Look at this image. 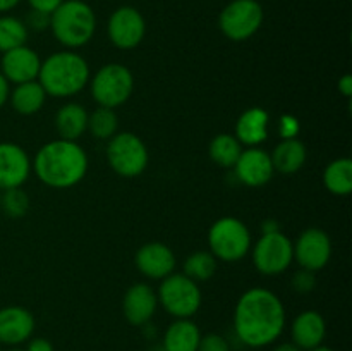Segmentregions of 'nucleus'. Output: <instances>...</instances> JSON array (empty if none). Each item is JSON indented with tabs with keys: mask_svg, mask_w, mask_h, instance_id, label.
I'll return each mask as SVG.
<instances>
[{
	"mask_svg": "<svg viewBox=\"0 0 352 351\" xmlns=\"http://www.w3.org/2000/svg\"><path fill=\"white\" fill-rule=\"evenodd\" d=\"M287 322L285 306L274 291L251 288L239 296L234 308V332L248 348H265L282 336Z\"/></svg>",
	"mask_w": 352,
	"mask_h": 351,
	"instance_id": "nucleus-1",
	"label": "nucleus"
},
{
	"mask_svg": "<svg viewBox=\"0 0 352 351\" xmlns=\"http://www.w3.org/2000/svg\"><path fill=\"white\" fill-rule=\"evenodd\" d=\"M36 178L54 189H69L88 174V153L78 141L52 140L36 151L31 160Z\"/></svg>",
	"mask_w": 352,
	"mask_h": 351,
	"instance_id": "nucleus-2",
	"label": "nucleus"
},
{
	"mask_svg": "<svg viewBox=\"0 0 352 351\" xmlns=\"http://www.w3.org/2000/svg\"><path fill=\"white\" fill-rule=\"evenodd\" d=\"M91 72L82 55L74 50H60L41 61L38 83L47 96L71 98L88 86Z\"/></svg>",
	"mask_w": 352,
	"mask_h": 351,
	"instance_id": "nucleus-3",
	"label": "nucleus"
},
{
	"mask_svg": "<svg viewBox=\"0 0 352 351\" xmlns=\"http://www.w3.org/2000/svg\"><path fill=\"white\" fill-rule=\"evenodd\" d=\"M50 30L65 50H78L95 36V10L82 0H64L50 14Z\"/></svg>",
	"mask_w": 352,
	"mask_h": 351,
	"instance_id": "nucleus-4",
	"label": "nucleus"
},
{
	"mask_svg": "<svg viewBox=\"0 0 352 351\" xmlns=\"http://www.w3.org/2000/svg\"><path fill=\"white\" fill-rule=\"evenodd\" d=\"M208 251L219 262H239L253 246L251 231L237 217H220L208 229Z\"/></svg>",
	"mask_w": 352,
	"mask_h": 351,
	"instance_id": "nucleus-5",
	"label": "nucleus"
},
{
	"mask_svg": "<svg viewBox=\"0 0 352 351\" xmlns=\"http://www.w3.org/2000/svg\"><path fill=\"white\" fill-rule=\"evenodd\" d=\"M158 305L174 319H192L201 308L203 295L198 282L182 272H172L162 279L157 291Z\"/></svg>",
	"mask_w": 352,
	"mask_h": 351,
	"instance_id": "nucleus-6",
	"label": "nucleus"
},
{
	"mask_svg": "<svg viewBox=\"0 0 352 351\" xmlns=\"http://www.w3.org/2000/svg\"><path fill=\"white\" fill-rule=\"evenodd\" d=\"M91 96L98 107L117 109L131 98L134 92V74L127 65L119 62H110L102 65L89 78Z\"/></svg>",
	"mask_w": 352,
	"mask_h": 351,
	"instance_id": "nucleus-7",
	"label": "nucleus"
},
{
	"mask_svg": "<svg viewBox=\"0 0 352 351\" xmlns=\"http://www.w3.org/2000/svg\"><path fill=\"white\" fill-rule=\"evenodd\" d=\"M107 162L117 176L126 179L143 174L150 162L148 147L138 134L122 131L112 136L105 148Z\"/></svg>",
	"mask_w": 352,
	"mask_h": 351,
	"instance_id": "nucleus-8",
	"label": "nucleus"
},
{
	"mask_svg": "<svg viewBox=\"0 0 352 351\" xmlns=\"http://www.w3.org/2000/svg\"><path fill=\"white\" fill-rule=\"evenodd\" d=\"M263 17V7L258 0H232L220 12L219 26L229 40L246 41L260 31Z\"/></svg>",
	"mask_w": 352,
	"mask_h": 351,
	"instance_id": "nucleus-9",
	"label": "nucleus"
},
{
	"mask_svg": "<svg viewBox=\"0 0 352 351\" xmlns=\"http://www.w3.org/2000/svg\"><path fill=\"white\" fill-rule=\"evenodd\" d=\"M294 262L292 241L282 231L261 234L253 246V264L263 275H280Z\"/></svg>",
	"mask_w": 352,
	"mask_h": 351,
	"instance_id": "nucleus-10",
	"label": "nucleus"
},
{
	"mask_svg": "<svg viewBox=\"0 0 352 351\" xmlns=\"http://www.w3.org/2000/svg\"><path fill=\"white\" fill-rule=\"evenodd\" d=\"M107 33L113 47L120 50H133L146 36V21L138 9L122 6L110 14Z\"/></svg>",
	"mask_w": 352,
	"mask_h": 351,
	"instance_id": "nucleus-11",
	"label": "nucleus"
},
{
	"mask_svg": "<svg viewBox=\"0 0 352 351\" xmlns=\"http://www.w3.org/2000/svg\"><path fill=\"white\" fill-rule=\"evenodd\" d=\"M292 246H294V260L306 270H322L332 258V240L320 227H308L302 231Z\"/></svg>",
	"mask_w": 352,
	"mask_h": 351,
	"instance_id": "nucleus-12",
	"label": "nucleus"
},
{
	"mask_svg": "<svg viewBox=\"0 0 352 351\" xmlns=\"http://www.w3.org/2000/svg\"><path fill=\"white\" fill-rule=\"evenodd\" d=\"M232 169L237 181L250 188H261L268 184L275 174L270 153L260 147L243 148Z\"/></svg>",
	"mask_w": 352,
	"mask_h": 351,
	"instance_id": "nucleus-13",
	"label": "nucleus"
},
{
	"mask_svg": "<svg viewBox=\"0 0 352 351\" xmlns=\"http://www.w3.org/2000/svg\"><path fill=\"white\" fill-rule=\"evenodd\" d=\"M31 172V158L21 145L0 141V191L23 188Z\"/></svg>",
	"mask_w": 352,
	"mask_h": 351,
	"instance_id": "nucleus-14",
	"label": "nucleus"
},
{
	"mask_svg": "<svg viewBox=\"0 0 352 351\" xmlns=\"http://www.w3.org/2000/svg\"><path fill=\"white\" fill-rule=\"evenodd\" d=\"M136 268L151 281H162L175 270V253L168 244L160 241H150L143 244L134 255Z\"/></svg>",
	"mask_w": 352,
	"mask_h": 351,
	"instance_id": "nucleus-15",
	"label": "nucleus"
},
{
	"mask_svg": "<svg viewBox=\"0 0 352 351\" xmlns=\"http://www.w3.org/2000/svg\"><path fill=\"white\" fill-rule=\"evenodd\" d=\"M40 67V55L33 48L28 47V45L12 48L9 52H3L2 58H0V72L12 85H21V83L38 79Z\"/></svg>",
	"mask_w": 352,
	"mask_h": 351,
	"instance_id": "nucleus-16",
	"label": "nucleus"
},
{
	"mask_svg": "<svg viewBox=\"0 0 352 351\" xmlns=\"http://www.w3.org/2000/svg\"><path fill=\"white\" fill-rule=\"evenodd\" d=\"M158 308V296L146 282H138L127 288L122 298V313L131 326H148Z\"/></svg>",
	"mask_w": 352,
	"mask_h": 351,
	"instance_id": "nucleus-17",
	"label": "nucleus"
},
{
	"mask_svg": "<svg viewBox=\"0 0 352 351\" xmlns=\"http://www.w3.org/2000/svg\"><path fill=\"white\" fill-rule=\"evenodd\" d=\"M36 320L28 308L10 305L0 308V344L19 346L33 337Z\"/></svg>",
	"mask_w": 352,
	"mask_h": 351,
	"instance_id": "nucleus-18",
	"label": "nucleus"
},
{
	"mask_svg": "<svg viewBox=\"0 0 352 351\" xmlns=\"http://www.w3.org/2000/svg\"><path fill=\"white\" fill-rule=\"evenodd\" d=\"M327 337L325 317L316 310H305L291 323V341L302 351L322 346Z\"/></svg>",
	"mask_w": 352,
	"mask_h": 351,
	"instance_id": "nucleus-19",
	"label": "nucleus"
},
{
	"mask_svg": "<svg viewBox=\"0 0 352 351\" xmlns=\"http://www.w3.org/2000/svg\"><path fill=\"white\" fill-rule=\"evenodd\" d=\"M270 114L263 107H250L236 120L234 136L243 147H260L268 138Z\"/></svg>",
	"mask_w": 352,
	"mask_h": 351,
	"instance_id": "nucleus-20",
	"label": "nucleus"
},
{
	"mask_svg": "<svg viewBox=\"0 0 352 351\" xmlns=\"http://www.w3.org/2000/svg\"><path fill=\"white\" fill-rule=\"evenodd\" d=\"M270 158L275 172L291 176L305 167L306 160H308V148L299 138L282 140L280 143L275 145Z\"/></svg>",
	"mask_w": 352,
	"mask_h": 351,
	"instance_id": "nucleus-21",
	"label": "nucleus"
},
{
	"mask_svg": "<svg viewBox=\"0 0 352 351\" xmlns=\"http://www.w3.org/2000/svg\"><path fill=\"white\" fill-rule=\"evenodd\" d=\"M89 112L81 103H64L55 114V129L60 140L78 141L88 131Z\"/></svg>",
	"mask_w": 352,
	"mask_h": 351,
	"instance_id": "nucleus-22",
	"label": "nucleus"
},
{
	"mask_svg": "<svg viewBox=\"0 0 352 351\" xmlns=\"http://www.w3.org/2000/svg\"><path fill=\"white\" fill-rule=\"evenodd\" d=\"M201 330L191 319H175L162 341L164 351H198Z\"/></svg>",
	"mask_w": 352,
	"mask_h": 351,
	"instance_id": "nucleus-23",
	"label": "nucleus"
},
{
	"mask_svg": "<svg viewBox=\"0 0 352 351\" xmlns=\"http://www.w3.org/2000/svg\"><path fill=\"white\" fill-rule=\"evenodd\" d=\"M9 102L19 116H34L43 109L47 102V93L38 79H34V81L21 83V85H16V88L10 89Z\"/></svg>",
	"mask_w": 352,
	"mask_h": 351,
	"instance_id": "nucleus-24",
	"label": "nucleus"
},
{
	"mask_svg": "<svg viewBox=\"0 0 352 351\" xmlns=\"http://www.w3.org/2000/svg\"><path fill=\"white\" fill-rule=\"evenodd\" d=\"M323 184L336 196H347L352 193V160L340 157L330 162L323 171Z\"/></svg>",
	"mask_w": 352,
	"mask_h": 351,
	"instance_id": "nucleus-25",
	"label": "nucleus"
},
{
	"mask_svg": "<svg viewBox=\"0 0 352 351\" xmlns=\"http://www.w3.org/2000/svg\"><path fill=\"white\" fill-rule=\"evenodd\" d=\"M243 148L244 147L239 143V140L234 134L220 133L208 145L210 160L215 165H219V167L232 169L236 165Z\"/></svg>",
	"mask_w": 352,
	"mask_h": 351,
	"instance_id": "nucleus-26",
	"label": "nucleus"
},
{
	"mask_svg": "<svg viewBox=\"0 0 352 351\" xmlns=\"http://www.w3.org/2000/svg\"><path fill=\"white\" fill-rule=\"evenodd\" d=\"M219 260L208 250H198L189 255L182 265V274L195 282H205L215 275Z\"/></svg>",
	"mask_w": 352,
	"mask_h": 351,
	"instance_id": "nucleus-27",
	"label": "nucleus"
},
{
	"mask_svg": "<svg viewBox=\"0 0 352 351\" xmlns=\"http://www.w3.org/2000/svg\"><path fill=\"white\" fill-rule=\"evenodd\" d=\"M88 131L96 140L109 141L119 133V116L116 109L109 107H96L88 116Z\"/></svg>",
	"mask_w": 352,
	"mask_h": 351,
	"instance_id": "nucleus-28",
	"label": "nucleus"
},
{
	"mask_svg": "<svg viewBox=\"0 0 352 351\" xmlns=\"http://www.w3.org/2000/svg\"><path fill=\"white\" fill-rule=\"evenodd\" d=\"M28 36H30V30L26 28L24 21L9 16V14L0 16V52L2 54L26 45Z\"/></svg>",
	"mask_w": 352,
	"mask_h": 351,
	"instance_id": "nucleus-29",
	"label": "nucleus"
},
{
	"mask_svg": "<svg viewBox=\"0 0 352 351\" xmlns=\"http://www.w3.org/2000/svg\"><path fill=\"white\" fill-rule=\"evenodd\" d=\"M30 196L23 188L3 189L0 196V210L9 219H21L30 210Z\"/></svg>",
	"mask_w": 352,
	"mask_h": 351,
	"instance_id": "nucleus-30",
	"label": "nucleus"
},
{
	"mask_svg": "<svg viewBox=\"0 0 352 351\" xmlns=\"http://www.w3.org/2000/svg\"><path fill=\"white\" fill-rule=\"evenodd\" d=\"M292 289L301 295H306V292H311L313 289L316 288V275L315 272L306 270V268H299L298 272H294L291 279Z\"/></svg>",
	"mask_w": 352,
	"mask_h": 351,
	"instance_id": "nucleus-31",
	"label": "nucleus"
},
{
	"mask_svg": "<svg viewBox=\"0 0 352 351\" xmlns=\"http://www.w3.org/2000/svg\"><path fill=\"white\" fill-rule=\"evenodd\" d=\"M198 351H230V344L222 334L210 332L201 336L198 344Z\"/></svg>",
	"mask_w": 352,
	"mask_h": 351,
	"instance_id": "nucleus-32",
	"label": "nucleus"
},
{
	"mask_svg": "<svg viewBox=\"0 0 352 351\" xmlns=\"http://www.w3.org/2000/svg\"><path fill=\"white\" fill-rule=\"evenodd\" d=\"M299 131H301V123L292 114H284L278 119V134L282 140H291V138H298Z\"/></svg>",
	"mask_w": 352,
	"mask_h": 351,
	"instance_id": "nucleus-33",
	"label": "nucleus"
},
{
	"mask_svg": "<svg viewBox=\"0 0 352 351\" xmlns=\"http://www.w3.org/2000/svg\"><path fill=\"white\" fill-rule=\"evenodd\" d=\"M28 30H33V31H45L50 28V16L45 12H40V10H33L31 9L28 12L26 21H24Z\"/></svg>",
	"mask_w": 352,
	"mask_h": 351,
	"instance_id": "nucleus-34",
	"label": "nucleus"
},
{
	"mask_svg": "<svg viewBox=\"0 0 352 351\" xmlns=\"http://www.w3.org/2000/svg\"><path fill=\"white\" fill-rule=\"evenodd\" d=\"M64 0H28L30 7L33 10H40V12H45L50 16L55 9H57Z\"/></svg>",
	"mask_w": 352,
	"mask_h": 351,
	"instance_id": "nucleus-35",
	"label": "nucleus"
},
{
	"mask_svg": "<svg viewBox=\"0 0 352 351\" xmlns=\"http://www.w3.org/2000/svg\"><path fill=\"white\" fill-rule=\"evenodd\" d=\"M24 351H54V344L45 337H31Z\"/></svg>",
	"mask_w": 352,
	"mask_h": 351,
	"instance_id": "nucleus-36",
	"label": "nucleus"
},
{
	"mask_svg": "<svg viewBox=\"0 0 352 351\" xmlns=\"http://www.w3.org/2000/svg\"><path fill=\"white\" fill-rule=\"evenodd\" d=\"M339 92L346 96L347 100H351L352 96V74H344L342 78L339 79Z\"/></svg>",
	"mask_w": 352,
	"mask_h": 351,
	"instance_id": "nucleus-37",
	"label": "nucleus"
},
{
	"mask_svg": "<svg viewBox=\"0 0 352 351\" xmlns=\"http://www.w3.org/2000/svg\"><path fill=\"white\" fill-rule=\"evenodd\" d=\"M10 95V83L3 78V74L0 72V109L9 102Z\"/></svg>",
	"mask_w": 352,
	"mask_h": 351,
	"instance_id": "nucleus-38",
	"label": "nucleus"
},
{
	"mask_svg": "<svg viewBox=\"0 0 352 351\" xmlns=\"http://www.w3.org/2000/svg\"><path fill=\"white\" fill-rule=\"evenodd\" d=\"M261 231L265 233H275V231H280V227H278V222L274 219H267L263 222V226H261Z\"/></svg>",
	"mask_w": 352,
	"mask_h": 351,
	"instance_id": "nucleus-39",
	"label": "nucleus"
},
{
	"mask_svg": "<svg viewBox=\"0 0 352 351\" xmlns=\"http://www.w3.org/2000/svg\"><path fill=\"white\" fill-rule=\"evenodd\" d=\"M21 0H0V14H7L9 10H12L14 7H17Z\"/></svg>",
	"mask_w": 352,
	"mask_h": 351,
	"instance_id": "nucleus-40",
	"label": "nucleus"
},
{
	"mask_svg": "<svg viewBox=\"0 0 352 351\" xmlns=\"http://www.w3.org/2000/svg\"><path fill=\"white\" fill-rule=\"evenodd\" d=\"M274 351H302V350H299L292 341H289V343H278L277 346L274 348Z\"/></svg>",
	"mask_w": 352,
	"mask_h": 351,
	"instance_id": "nucleus-41",
	"label": "nucleus"
},
{
	"mask_svg": "<svg viewBox=\"0 0 352 351\" xmlns=\"http://www.w3.org/2000/svg\"><path fill=\"white\" fill-rule=\"evenodd\" d=\"M309 351H336V350H332V348H329V346H318V348H315V350H309Z\"/></svg>",
	"mask_w": 352,
	"mask_h": 351,
	"instance_id": "nucleus-42",
	"label": "nucleus"
},
{
	"mask_svg": "<svg viewBox=\"0 0 352 351\" xmlns=\"http://www.w3.org/2000/svg\"><path fill=\"white\" fill-rule=\"evenodd\" d=\"M7 351H24V350H21V348L14 346V348H10V350H7Z\"/></svg>",
	"mask_w": 352,
	"mask_h": 351,
	"instance_id": "nucleus-43",
	"label": "nucleus"
},
{
	"mask_svg": "<svg viewBox=\"0 0 352 351\" xmlns=\"http://www.w3.org/2000/svg\"><path fill=\"white\" fill-rule=\"evenodd\" d=\"M0 196H2V191H0Z\"/></svg>",
	"mask_w": 352,
	"mask_h": 351,
	"instance_id": "nucleus-44",
	"label": "nucleus"
},
{
	"mask_svg": "<svg viewBox=\"0 0 352 351\" xmlns=\"http://www.w3.org/2000/svg\"><path fill=\"white\" fill-rule=\"evenodd\" d=\"M0 346H2V344H0Z\"/></svg>",
	"mask_w": 352,
	"mask_h": 351,
	"instance_id": "nucleus-45",
	"label": "nucleus"
}]
</instances>
